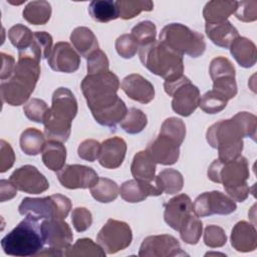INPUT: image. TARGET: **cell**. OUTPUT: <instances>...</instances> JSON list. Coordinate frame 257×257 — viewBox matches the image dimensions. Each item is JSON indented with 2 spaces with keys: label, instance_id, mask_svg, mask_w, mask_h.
I'll return each instance as SVG.
<instances>
[{
  "label": "cell",
  "instance_id": "1",
  "mask_svg": "<svg viewBox=\"0 0 257 257\" xmlns=\"http://www.w3.org/2000/svg\"><path fill=\"white\" fill-rule=\"evenodd\" d=\"M77 113V101L66 87L57 88L52 94V104L48 108L43 124L47 141L65 143L71 132V122Z\"/></svg>",
  "mask_w": 257,
  "mask_h": 257
},
{
  "label": "cell",
  "instance_id": "2",
  "mask_svg": "<svg viewBox=\"0 0 257 257\" xmlns=\"http://www.w3.org/2000/svg\"><path fill=\"white\" fill-rule=\"evenodd\" d=\"M39 76L40 61L29 56H19L12 76L1 81L2 100L12 106L23 104L34 91Z\"/></svg>",
  "mask_w": 257,
  "mask_h": 257
},
{
  "label": "cell",
  "instance_id": "3",
  "mask_svg": "<svg viewBox=\"0 0 257 257\" xmlns=\"http://www.w3.org/2000/svg\"><path fill=\"white\" fill-rule=\"evenodd\" d=\"M208 178L218 184H222L231 199L244 202L250 193L247 180L250 177L248 161L240 156L232 161L215 160L207 172Z\"/></svg>",
  "mask_w": 257,
  "mask_h": 257
},
{
  "label": "cell",
  "instance_id": "4",
  "mask_svg": "<svg viewBox=\"0 0 257 257\" xmlns=\"http://www.w3.org/2000/svg\"><path fill=\"white\" fill-rule=\"evenodd\" d=\"M80 87L93 116L114 107L121 100L117 95L119 79L110 70L87 74L81 81Z\"/></svg>",
  "mask_w": 257,
  "mask_h": 257
},
{
  "label": "cell",
  "instance_id": "5",
  "mask_svg": "<svg viewBox=\"0 0 257 257\" xmlns=\"http://www.w3.org/2000/svg\"><path fill=\"white\" fill-rule=\"evenodd\" d=\"M139 49L143 65L154 74L163 77L165 81L175 80L183 76V56L160 40H155Z\"/></svg>",
  "mask_w": 257,
  "mask_h": 257
},
{
  "label": "cell",
  "instance_id": "6",
  "mask_svg": "<svg viewBox=\"0 0 257 257\" xmlns=\"http://www.w3.org/2000/svg\"><path fill=\"white\" fill-rule=\"evenodd\" d=\"M43 244L41 225L36 218L28 215L1 240L3 251L16 257L37 255Z\"/></svg>",
  "mask_w": 257,
  "mask_h": 257
},
{
  "label": "cell",
  "instance_id": "7",
  "mask_svg": "<svg viewBox=\"0 0 257 257\" xmlns=\"http://www.w3.org/2000/svg\"><path fill=\"white\" fill-rule=\"evenodd\" d=\"M243 138H246L245 133L235 116L213 123L206 133L208 144L218 150L221 161H232L241 156Z\"/></svg>",
  "mask_w": 257,
  "mask_h": 257
},
{
  "label": "cell",
  "instance_id": "8",
  "mask_svg": "<svg viewBox=\"0 0 257 257\" xmlns=\"http://www.w3.org/2000/svg\"><path fill=\"white\" fill-rule=\"evenodd\" d=\"M160 41L182 56L199 57L206 49L204 35L181 23L166 25L160 33Z\"/></svg>",
  "mask_w": 257,
  "mask_h": 257
},
{
  "label": "cell",
  "instance_id": "9",
  "mask_svg": "<svg viewBox=\"0 0 257 257\" xmlns=\"http://www.w3.org/2000/svg\"><path fill=\"white\" fill-rule=\"evenodd\" d=\"M70 200L60 194L44 198H29L22 200L18 211L23 216H32L41 219H65L71 210Z\"/></svg>",
  "mask_w": 257,
  "mask_h": 257
},
{
  "label": "cell",
  "instance_id": "10",
  "mask_svg": "<svg viewBox=\"0 0 257 257\" xmlns=\"http://www.w3.org/2000/svg\"><path fill=\"white\" fill-rule=\"evenodd\" d=\"M164 88L173 97L172 108L178 114L189 116L199 106L200 90L187 76L183 75L178 79L165 81Z\"/></svg>",
  "mask_w": 257,
  "mask_h": 257
},
{
  "label": "cell",
  "instance_id": "11",
  "mask_svg": "<svg viewBox=\"0 0 257 257\" xmlns=\"http://www.w3.org/2000/svg\"><path fill=\"white\" fill-rule=\"evenodd\" d=\"M209 73L213 80V91L225 98L227 101L237 94V83L235 80V67L232 62L223 56L212 59Z\"/></svg>",
  "mask_w": 257,
  "mask_h": 257
},
{
  "label": "cell",
  "instance_id": "12",
  "mask_svg": "<svg viewBox=\"0 0 257 257\" xmlns=\"http://www.w3.org/2000/svg\"><path fill=\"white\" fill-rule=\"evenodd\" d=\"M133 240L132 229L125 222L108 219L97 234L98 245L107 254H114L128 247Z\"/></svg>",
  "mask_w": 257,
  "mask_h": 257
},
{
  "label": "cell",
  "instance_id": "13",
  "mask_svg": "<svg viewBox=\"0 0 257 257\" xmlns=\"http://www.w3.org/2000/svg\"><path fill=\"white\" fill-rule=\"evenodd\" d=\"M236 209L235 201L219 191L205 192L199 195L193 204V213L197 217H208L214 214L229 215Z\"/></svg>",
  "mask_w": 257,
  "mask_h": 257
},
{
  "label": "cell",
  "instance_id": "14",
  "mask_svg": "<svg viewBox=\"0 0 257 257\" xmlns=\"http://www.w3.org/2000/svg\"><path fill=\"white\" fill-rule=\"evenodd\" d=\"M188 255L182 250L180 242L172 235L162 234L148 236L144 239L139 256L142 257H174Z\"/></svg>",
  "mask_w": 257,
  "mask_h": 257
},
{
  "label": "cell",
  "instance_id": "15",
  "mask_svg": "<svg viewBox=\"0 0 257 257\" xmlns=\"http://www.w3.org/2000/svg\"><path fill=\"white\" fill-rule=\"evenodd\" d=\"M57 179L62 187L70 190L91 188L98 180L96 172L83 165H64L57 172Z\"/></svg>",
  "mask_w": 257,
  "mask_h": 257
},
{
  "label": "cell",
  "instance_id": "16",
  "mask_svg": "<svg viewBox=\"0 0 257 257\" xmlns=\"http://www.w3.org/2000/svg\"><path fill=\"white\" fill-rule=\"evenodd\" d=\"M9 181L17 190L27 194H40L49 188L46 178L31 165H25L16 169L11 174Z\"/></svg>",
  "mask_w": 257,
  "mask_h": 257
},
{
  "label": "cell",
  "instance_id": "17",
  "mask_svg": "<svg viewBox=\"0 0 257 257\" xmlns=\"http://www.w3.org/2000/svg\"><path fill=\"white\" fill-rule=\"evenodd\" d=\"M181 145L171 136L159 133L157 138L148 145L146 151L156 164L170 166L179 160Z\"/></svg>",
  "mask_w": 257,
  "mask_h": 257
},
{
  "label": "cell",
  "instance_id": "18",
  "mask_svg": "<svg viewBox=\"0 0 257 257\" xmlns=\"http://www.w3.org/2000/svg\"><path fill=\"white\" fill-rule=\"evenodd\" d=\"M41 233L44 243L57 250L67 249L73 239L72 231L63 219H45L41 223Z\"/></svg>",
  "mask_w": 257,
  "mask_h": 257
},
{
  "label": "cell",
  "instance_id": "19",
  "mask_svg": "<svg viewBox=\"0 0 257 257\" xmlns=\"http://www.w3.org/2000/svg\"><path fill=\"white\" fill-rule=\"evenodd\" d=\"M51 69L58 72L72 73L80 64V56L68 42H57L47 58Z\"/></svg>",
  "mask_w": 257,
  "mask_h": 257
},
{
  "label": "cell",
  "instance_id": "20",
  "mask_svg": "<svg viewBox=\"0 0 257 257\" xmlns=\"http://www.w3.org/2000/svg\"><path fill=\"white\" fill-rule=\"evenodd\" d=\"M193 204L186 194H180L165 204V222L174 230L179 231L183 223L192 215Z\"/></svg>",
  "mask_w": 257,
  "mask_h": 257
},
{
  "label": "cell",
  "instance_id": "21",
  "mask_svg": "<svg viewBox=\"0 0 257 257\" xmlns=\"http://www.w3.org/2000/svg\"><path fill=\"white\" fill-rule=\"evenodd\" d=\"M120 87L130 98L141 103H149L155 97L154 85L138 73L125 76L121 81Z\"/></svg>",
  "mask_w": 257,
  "mask_h": 257
},
{
  "label": "cell",
  "instance_id": "22",
  "mask_svg": "<svg viewBox=\"0 0 257 257\" xmlns=\"http://www.w3.org/2000/svg\"><path fill=\"white\" fill-rule=\"evenodd\" d=\"M125 153V142L121 138L113 137L101 143L98 162L105 169H116L122 164Z\"/></svg>",
  "mask_w": 257,
  "mask_h": 257
},
{
  "label": "cell",
  "instance_id": "23",
  "mask_svg": "<svg viewBox=\"0 0 257 257\" xmlns=\"http://www.w3.org/2000/svg\"><path fill=\"white\" fill-rule=\"evenodd\" d=\"M120 197L128 203H139L148 197L161 196L163 193L149 182L139 180H128L121 184L119 188Z\"/></svg>",
  "mask_w": 257,
  "mask_h": 257
},
{
  "label": "cell",
  "instance_id": "24",
  "mask_svg": "<svg viewBox=\"0 0 257 257\" xmlns=\"http://www.w3.org/2000/svg\"><path fill=\"white\" fill-rule=\"evenodd\" d=\"M231 245L239 252H251L257 246V232L255 226L246 222H238L231 232Z\"/></svg>",
  "mask_w": 257,
  "mask_h": 257
},
{
  "label": "cell",
  "instance_id": "25",
  "mask_svg": "<svg viewBox=\"0 0 257 257\" xmlns=\"http://www.w3.org/2000/svg\"><path fill=\"white\" fill-rule=\"evenodd\" d=\"M205 31L215 45L223 48H229L231 43L239 36L238 30L228 20L219 23H206Z\"/></svg>",
  "mask_w": 257,
  "mask_h": 257
},
{
  "label": "cell",
  "instance_id": "26",
  "mask_svg": "<svg viewBox=\"0 0 257 257\" xmlns=\"http://www.w3.org/2000/svg\"><path fill=\"white\" fill-rule=\"evenodd\" d=\"M229 48L232 56L240 66L249 68L255 65L257 60V50L256 45L250 39L239 35L231 43Z\"/></svg>",
  "mask_w": 257,
  "mask_h": 257
},
{
  "label": "cell",
  "instance_id": "27",
  "mask_svg": "<svg viewBox=\"0 0 257 257\" xmlns=\"http://www.w3.org/2000/svg\"><path fill=\"white\" fill-rule=\"evenodd\" d=\"M70 41L77 53L85 58L98 49V42L94 33L84 26L73 29L70 34Z\"/></svg>",
  "mask_w": 257,
  "mask_h": 257
},
{
  "label": "cell",
  "instance_id": "28",
  "mask_svg": "<svg viewBox=\"0 0 257 257\" xmlns=\"http://www.w3.org/2000/svg\"><path fill=\"white\" fill-rule=\"evenodd\" d=\"M156 162L152 159L147 151L137 153L131 165V172L136 180L149 182L155 180Z\"/></svg>",
  "mask_w": 257,
  "mask_h": 257
},
{
  "label": "cell",
  "instance_id": "29",
  "mask_svg": "<svg viewBox=\"0 0 257 257\" xmlns=\"http://www.w3.org/2000/svg\"><path fill=\"white\" fill-rule=\"evenodd\" d=\"M237 1H209L203 9V16L206 23H219L228 20V17L235 12Z\"/></svg>",
  "mask_w": 257,
  "mask_h": 257
},
{
  "label": "cell",
  "instance_id": "30",
  "mask_svg": "<svg viewBox=\"0 0 257 257\" xmlns=\"http://www.w3.org/2000/svg\"><path fill=\"white\" fill-rule=\"evenodd\" d=\"M66 160V149L57 141H47L42 150V161L45 167L51 171L58 172L64 167Z\"/></svg>",
  "mask_w": 257,
  "mask_h": 257
},
{
  "label": "cell",
  "instance_id": "31",
  "mask_svg": "<svg viewBox=\"0 0 257 257\" xmlns=\"http://www.w3.org/2000/svg\"><path fill=\"white\" fill-rule=\"evenodd\" d=\"M156 186L162 192L168 195L179 193L184 186L182 174L175 169H165L155 177Z\"/></svg>",
  "mask_w": 257,
  "mask_h": 257
},
{
  "label": "cell",
  "instance_id": "32",
  "mask_svg": "<svg viewBox=\"0 0 257 257\" xmlns=\"http://www.w3.org/2000/svg\"><path fill=\"white\" fill-rule=\"evenodd\" d=\"M23 18L33 25H44L51 16V5L49 2L31 1L23 9Z\"/></svg>",
  "mask_w": 257,
  "mask_h": 257
},
{
  "label": "cell",
  "instance_id": "33",
  "mask_svg": "<svg viewBox=\"0 0 257 257\" xmlns=\"http://www.w3.org/2000/svg\"><path fill=\"white\" fill-rule=\"evenodd\" d=\"M22 152L28 156H36L42 153L45 145V137L35 127H28L22 132L19 140Z\"/></svg>",
  "mask_w": 257,
  "mask_h": 257
},
{
  "label": "cell",
  "instance_id": "34",
  "mask_svg": "<svg viewBox=\"0 0 257 257\" xmlns=\"http://www.w3.org/2000/svg\"><path fill=\"white\" fill-rule=\"evenodd\" d=\"M88 12L91 18L97 22L105 23L118 18V9L115 1L94 0L89 3Z\"/></svg>",
  "mask_w": 257,
  "mask_h": 257
},
{
  "label": "cell",
  "instance_id": "35",
  "mask_svg": "<svg viewBox=\"0 0 257 257\" xmlns=\"http://www.w3.org/2000/svg\"><path fill=\"white\" fill-rule=\"evenodd\" d=\"M64 255L66 257H103L105 255L104 250L89 238L78 239L73 245H70L65 249Z\"/></svg>",
  "mask_w": 257,
  "mask_h": 257
},
{
  "label": "cell",
  "instance_id": "36",
  "mask_svg": "<svg viewBox=\"0 0 257 257\" xmlns=\"http://www.w3.org/2000/svg\"><path fill=\"white\" fill-rule=\"evenodd\" d=\"M119 189L117 184L107 178H98L97 182L90 188L91 196L100 203H109L117 198Z\"/></svg>",
  "mask_w": 257,
  "mask_h": 257
},
{
  "label": "cell",
  "instance_id": "37",
  "mask_svg": "<svg viewBox=\"0 0 257 257\" xmlns=\"http://www.w3.org/2000/svg\"><path fill=\"white\" fill-rule=\"evenodd\" d=\"M115 3L118 9V17L124 20L132 19L143 11L154 9V2L150 0H118Z\"/></svg>",
  "mask_w": 257,
  "mask_h": 257
},
{
  "label": "cell",
  "instance_id": "38",
  "mask_svg": "<svg viewBox=\"0 0 257 257\" xmlns=\"http://www.w3.org/2000/svg\"><path fill=\"white\" fill-rule=\"evenodd\" d=\"M148 123V118L145 112L141 109L132 107L127 109V112L123 119L119 122L120 127L127 134L136 135L141 133Z\"/></svg>",
  "mask_w": 257,
  "mask_h": 257
},
{
  "label": "cell",
  "instance_id": "39",
  "mask_svg": "<svg viewBox=\"0 0 257 257\" xmlns=\"http://www.w3.org/2000/svg\"><path fill=\"white\" fill-rule=\"evenodd\" d=\"M203 230V224L201 220L194 214H192L180 227L179 232L181 239L187 244H197L201 238Z\"/></svg>",
  "mask_w": 257,
  "mask_h": 257
},
{
  "label": "cell",
  "instance_id": "40",
  "mask_svg": "<svg viewBox=\"0 0 257 257\" xmlns=\"http://www.w3.org/2000/svg\"><path fill=\"white\" fill-rule=\"evenodd\" d=\"M32 31L25 25L16 24L8 30L10 42L18 49V52L28 49L33 41Z\"/></svg>",
  "mask_w": 257,
  "mask_h": 257
},
{
  "label": "cell",
  "instance_id": "41",
  "mask_svg": "<svg viewBox=\"0 0 257 257\" xmlns=\"http://www.w3.org/2000/svg\"><path fill=\"white\" fill-rule=\"evenodd\" d=\"M131 34L135 37L139 46L141 47L156 40L157 28L154 22L145 20L139 22L135 27H133Z\"/></svg>",
  "mask_w": 257,
  "mask_h": 257
},
{
  "label": "cell",
  "instance_id": "42",
  "mask_svg": "<svg viewBox=\"0 0 257 257\" xmlns=\"http://www.w3.org/2000/svg\"><path fill=\"white\" fill-rule=\"evenodd\" d=\"M227 102L228 101L225 98H223L211 89L200 98L199 106L206 113L213 114L222 111L226 107Z\"/></svg>",
  "mask_w": 257,
  "mask_h": 257
},
{
  "label": "cell",
  "instance_id": "43",
  "mask_svg": "<svg viewBox=\"0 0 257 257\" xmlns=\"http://www.w3.org/2000/svg\"><path fill=\"white\" fill-rule=\"evenodd\" d=\"M47 110L48 107L46 102L39 98H31L23 106V111L26 117L35 122L43 123Z\"/></svg>",
  "mask_w": 257,
  "mask_h": 257
},
{
  "label": "cell",
  "instance_id": "44",
  "mask_svg": "<svg viewBox=\"0 0 257 257\" xmlns=\"http://www.w3.org/2000/svg\"><path fill=\"white\" fill-rule=\"evenodd\" d=\"M160 133L169 135L176 139L180 144H183L186 137V125L181 118L172 116L162 123Z\"/></svg>",
  "mask_w": 257,
  "mask_h": 257
},
{
  "label": "cell",
  "instance_id": "45",
  "mask_svg": "<svg viewBox=\"0 0 257 257\" xmlns=\"http://www.w3.org/2000/svg\"><path fill=\"white\" fill-rule=\"evenodd\" d=\"M140 46L132 34H122L115 40V49L119 56L128 59L134 57Z\"/></svg>",
  "mask_w": 257,
  "mask_h": 257
},
{
  "label": "cell",
  "instance_id": "46",
  "mask_svg": "<svg viewBox=\"0 0 257 257\" xmlns=\"http://www.w3.org/2000/svg\"><path fill=\"white\" fill-rule=\"evenodd\" d=\"M87 74H98L108 71L109 61L106 54L99 48L91 53L87 58Z\"/></svg>",
  "mask_w": 257,
  "mask_h": 257
},
{
  "label": "cell",
  "instance_id": "47",
  "mask_svg": "<svg viewBox=\"0 0 257 257\" xmlns=\"http://www.w3.org/2000/svg\"><path fill=\"white\" fill-rule=\"evenodd\" d=\"M227 236L225 231L216 225H209L204 231V243L210 248H219L226 244Z\"/></svg>",
  "mask_w": 257,
  "mask_h": 257
},
{
  "label": "cell",
  "instance_id": "48",
  "mask_svg": "<svg viewBox=\"0 0 257 257\" xmlns=\"http://www.w3.org/2000/svg\"><path fill=\"white\" fill-rule=\"evenodd\" d=\"M71 221L77 232H84L90 227L92 223V216L90 211L86 208L77 207L73 209L71 213Z\"/></svg>",
  "mask_w": 257,
  "mask_h": 257
},
{
  "label": "cell",
  "instance_id": "49",
  "mask_svg": "<svg viewBox=\"0 0 257 257\" xmlns=\"http://www.w3.org/2000/svg\"><path fill=\"white\" fill-rule=\"evenodd\" d=\"M237 19L243 22H252L257 18V1L237 2V8L234 12Z\"/></svg>",
  "mask_w": 257,
  "mask_h": 257
},
{
  "label": "cell",
  "instance_id": "50",
  "mask_svg": "<svg viewBox=\"0 0 257 257\" xmlns=\"http://www.w3.org/2000/svg\"><path fill=\"white\" fill-rule=\"evenodd\" d=\"M100 145L97 141L88 139L80 143L77 149V155L80 159L88 162H93L98 159L100 153Z\"/></svg>",
  "mask_w": 257,
  "mask_h": 257
},
{
  "label": "cell",
  "instance_id": "51",
  "mask_svg": "<svg viewBox=\"0 0 257 257\" xmlns=\"http://www.w3.org/2000/svg\"><path fill=\"white\" fill-rule=\"evenodd\" d=\"M240 122L246 138H251L256 141V128H257V117L253 113L247 111H240L234 115Z\"/></svg>",
  "mask_w": 257,
  "mask_h": 257
},
{
  "label": "cell",
  "instance_id": "52",
  "mask_svg": "<svg viewBox=\"0 0 257 257\" xmlns=\"http://www.w3.org/2000/svg\"><path fill=\"white\" fill-rule=\"evenodd\" d=\"M15 162V154L7 142L4 140L0 141V172L5 173L8 171L12 166L14 165Z\"/></svg>",
  "mask_w": 257,
  "mask_h": 257
},
{
  "label": "cell",
  "instance_id": "53",
  "mask_svg": "<svg viewBox=\"0 0 257 257\" xmlns=\"http://www.w3.org/2000/svg\"><path fill=\"white\" fill-rule=\"evenodd\" d=\"M34 41L41 51L42 58H48L52 51V36L45 31L34 32Z\"/></svg>",
  "mask_w": 257,
  "mask_h": 257
},
{
  "label": "cell",
  "instance_id": "54",
  "mask_svg": "<svg viewBox=\"0 0 257 257\" xmlns=\"http://www.w3.org/2000/svg\"><path fill=\"white\" fill-rule=\"evenodd\" d=\"M1 59H2V67H1V74L0 78L2 81L9 79L15 69V60L11 55H8L6 53H1Z\"/></svg>",
  "mask_w": 257,
  "mask_h": 257
},
{
  "label": "cell",
  "instance_id": "55",
  "mask_svg": "<svg viewBox=\"0 0 257 257\" xmlns=\"http://www.w3.org/2000/svg\"><path fill=\"white\" fill-rule=\"evenodd\" d=\"M17 194L16 187L7 180L0 181V200L1 202H5L14 198Z\"/></svg>",
  "mask_w": 257,
  "mask_h": 257
}]
</instances>
